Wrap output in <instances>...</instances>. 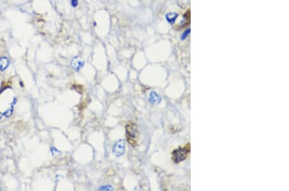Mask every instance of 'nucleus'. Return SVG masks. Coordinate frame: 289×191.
<instances>
[{
	"mask_svg": "<svg viewBox=\"0 0 289 191\" xmlns=\"http://www.w3.org/2000/svg\"><path fill=\"white\" fill-rule=\"evenodd\" d=\"M126 138L131 146L136 147L139 140V132L137 125L133 121L127 122L125 126Z\"/></svg>",
	"mask_w": 289,
	"mask_h": 191,
	"instance_id": "obj_1",
	"label": "nucleus"
},
{
	"mask_svg": "<svg viewBox=\"0 0 289 191\" xmlns=\"http://www.w3.org/2000/svg\"><path fill=\"white\" fill-rule=\"evenodd\" d=\"M190 153V145L187 143L182 147H179L172 152V159L173 162L178 164L186 160Z\"/></svg>",
	"mask_w": 289,
	"mask_h": 191,
	"instance_id": "obj_2",
	"label": "nucleus"
},
{
	"mask_svg": "<svg viewBox=\"0 0 289 191\" xmlns=\"http://www.w3.org/2000/svg\"><path fill=\"white\" fill-rule=\"evenodd\" d=\"M125 151V142L123 139H120L115 143L113 147V152L116 156H120L124 154Z\"/></svg>",
	"mask_w": 289,
	"mask_h": 191,
	"instance_id": "obj_3",
	"label": "nucleus"
},
{
	"mask_svg": "<svg viewBox=\"0 0 289 191\" xmlns=\"http://www.w3.org/2000/svg\"><path fill=\"white\" fill-rule=\"evenodd\" d=\"M84 61L79 57H75L71 60V65L73 68L76 71H79L84 66Z\"/></svg>",
	"mask_w": 289,
	"mask_h": 191,
	"instance_id": "obj_4",
	"label": "nucleus"
},
{
	"mask_svg": "<svg viewBox=\"0 0 289 191\" xmlns=\"http://www.w3.org/2000/svg\"><path fill=\"white\" fill-rule=\"evenodd\" d=\"M177 17H178V14L176 13V12H169V13H168L167 15H166L165 18L170 24L172 25L175 23Z\"/></svg>",
	"mask_w": 289,
	"mask_h": 191,
	"instance_id": "obj_5",
	"label": "nucleus"
},
{
	"mask_svg": "<svg viewBox=\"0 0 289 191\" xmlns=\"http://www.w3.org/2000/svg\"><path fill=\"white\" fill-rule=\"evenodd\" d=\"M9 60L6 57H3L0 58V70L4 71L5 70L8 66H9Z\"/></svg>",
	"mask_w": 289,
	"mask_h": 191,
	"instance_id": "obj_6",
	"label": "nucleus"
},
{
	"mask_svg": "<svg viewBox=\"0 0 289 191\" xmlns=\"http://www.w3.org/2000/svg\"><path fill=\"white\" fill-rule=\"evenodd\" d=\"M190 33V28L187 29L186 30V31H185V32H184V33H182V36H181V39H182V40H185V39H186V38L189 36Z\"/></svg>",
	"mask_w": 289,
	"mask_h": 191,
	"instance_id": "obj_7",
	"label": "nucleus"
},
{
	"mask_svg": "<svg viewBox=\"0 0 289 191\" xmlns=\"http://www.w3.org/2000/svg\"><path fill=\"white\" fill-rule=\"evenodd\" d=\"M78 4H79L78 0H71V5L72 7H76V6L78 5Z\"/></svg>",
	"mask_w": 289,
	"mask_h": 191,
	"instance_id": "obj_8",
	"label": "nucleus"
},
{
	"mask_svg": "<svg viewBox=\"0 0 289 191\" xmlns=\"http://www.w3.org/2000/svg\"><path fill=\"white\" fill-rule=\"evenodd\" d=\"M1 117H2V114H1V113H0V119H1Z\"/></svg>",
	"mask_w": 289,
	"mask_h": 191,
	"instance_id": "obj_9",
	"label": "nucleus"
}]
</instances>
